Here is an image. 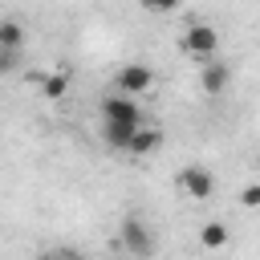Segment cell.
Masks as SVG:
<instances>
[{"label": "cell", "mask_w": 260, "mask_h": 260, "mask_svg": "<svg viewBox=\"0 0 260 260\" xmlns=\"http://www.w3.org/2000/svg\"><path fill=\"white\" fill-rule=\"evenodd\" d=\"M138 130H142V126H114V122H102V138H106V146H114V150H130V142H134Z\"/></svg>", "instance_id": "cell-9"}, {"label": "cell", "mask_w": 260, "mask_h": 260, "mask_svg": "<svg viewBox=\"0 0 260 260\" xmlns=\"http://www.w3.org/2000/svg\"><path fill=\"white\" fill-rule=\"evenodd\" d=\"M162 146V130H150V126H142L138 134H134V142H130V158H146V154H154Z\"/></svg>", "instance_id": "cell-7"}, {"label": "cell", "mask_w": 260, "mask_h": 260, "mask_svg": "<svg viewBox=\"0 0 260 260\" xmlns=\"http://www.w3.org/2000/svg\"><path fill=\"white\" fill-rule=\"evenodd\" d=\"M256 175H260V154H256Z\"/></svg>", "instance_id": "cell-14"}, {"label": "cell", "mask_w": 260, "mask_h": 260, "mask_svg": "<svg viewBox=\"0 0 260 260\" xmlns=\"http://www.w3.org/2000/svg\"><path fill=\"white\" fill-rule=\"evenodd\" d=\"M240 203L244 207H260V179L248 183V187H240Z\"/></svg>", "instance_id": "cell-12"}, {"label": "cell", "mask_w": 260, "mask_h": 260, "mask_svg": "<svg viewBox=\"0 0 260 260\" xmlns=\"http://www.w3.org/2000/svg\"><path fill=\"white\" fill-rule=\"evenodd\" d=\"M53 260H73V256H53Z\"/></svg>", "instance_id": "cell-15"}, {"label": "cell", "mask_w": 260, "mask_h": 260, "mask_svg": "<svg viewBox=\"0 0 260 260\" xmlns=\"http://www.w3.org/2000/svg\"><path fill=\"white\" fill-rule=\"evenodd\" d=\"M228 240H232V232H228V223H219V219H207V223L199 228V244H203L207 252L228 248Z\"/></svg>", "instance_id": "cell-8"}, {"label": "cell", "mask_w": 260, "mask_h": 260, "mask_svg": "<svg viewBox=\"0 0 260 260\" xmlns=\"http://www.w3.org/2000/svg\"><path fill=\"white\" fill-rule=\"evenodd\" d=\"M179 187L191 195V199H211L215 195V175L207 167H183L179 171Z\"/></svg>", "instance_id": "cell-5"}, {"label": "cell", "mask_w": 260, "mask_h": 260, "mask_svg": "<svg viewBox=\"0 0 260 260\" xmlns=\"http://www.w3.org/2000/svg\"><path fill=\"white\" fill-rule=\"evenodd\" d=\"M20 41H24V28H20V20H0V53H16L20 49Z\"/></svg>", "instance_id": "cell-11"}, {"label": "cell", "mask_w": 260, "mask_h": 260, "mask_svg": "<svg viewBox=\"0 0 260 260\" xmlns=\"http://www.w3.org/2000/svg\"><path fill=\"white\" fill-rule=\"evenodd\" d=\"M0 69L12 73V69H16V53H0Z\"/></svg>", "instance_id": "cell-13"}, {"label": "cell", "mask_w": 260, "mask_h": 260, "mask_svg": "<svg viewBox=\"0 0 260 260\" xmlns=\"http://www.w3.org/2000/svg\"><path fill=\"white\" fill-rule=\"evenodd\" d=\"M65 89H69V69H65V65H61V69H53L49 77H41V93H45L49 102L65 98Z\"/></svg>", "instance_id": "cell-10"}, {"label": "cell", "mask_w": 260, "mask_h": 260, "mask_svg": "<svg viewBox=\"0 0 260 260\" xmlns=\"http://www.w3.org/2000/svg\"><path fill=\"white\" fill-rule=\"evenodd\" d=\"M102 122H114V126H142V110H138L134 98L114 93V98L102 102Z\"/></svg>", "instance_id": "cell-4"}, {"label": "cell", "mask_w": 260, "mask_h": 260, "mask_svg": "<svg viewBox=\"0 0 260 260\" xmlns=\"http://www.w3.org/2000/svg\"><path fill=\"white\" fill-rule=\"evenodd\" d=\"M150 85H154V73H150V65H142V61L122 65L118 77H114V89H118L122 98H138V93H146Z\"/></svg>", "instance_id": "cell-2"}, {"label": "cell", "mask_w": 260, "mask_h": 260, "mask_svg": "<svg viewBox=\"0 0 260 260\" xmlns=\"http://www.w3.org/2000/svg\"><path fill=\"white\" fill-rule=\"evenodd\" d=\"M179 45H183V53L187 57H195V61H215V49H219V32L211 28V24H191L183 37H179Z\"/></svg>", "instance_id": "cell-1"}, {"label": "cell", "mask_w": 260, "mask_h": 260, "mask_svg": "<svg viewBox=\"0 0 260 260\" xmlns=\"http://www.w3.org/2000/svg\"><path fill=\"white\" fill-rule=\"evenodd\" d=\"M122 248L134 256V260H146L150 252H154V236H150V228L142 223V219H134V215H126L122 219Z\"/></svg>", "instance_id": "cell-3"}, {"label": "cell", "mask_w": 260, "mask_h": 260, "mask_svg": "<svg viewBox=\"0 0 260 260\" xmlns=\"http://www.w3.org/2000/svg\"><path fill=\"white\" fill-rule=\"evenodd\" d=\"M228 81H232V65L228 61H207L203 69H199V85H203V93H223L228 89Z\"/></svg>", "instance_id": "cell-6"}]
</instances>
